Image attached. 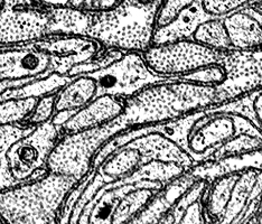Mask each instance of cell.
I'll list each match as a JSON object with an SVG mask.
<instances>
[{"label": "cell", "mask_w": 262, "mask_h": 224, "mask_svg": "<svg viewBox=\"0 0 262 224\" xmlns=\"http://www.w3.org/2000/svg\"><path fill=\"white\" fill-rule=\"evenodd\" d=\"M232 47L235 51L262 50V21L258 15L247 8L223 17Z\"/></svg>", "instance_id": "12"}, {"label": "cell", "mask_w": 262, "mask_h": 224, "mask_svg": "<svg viewBox=\"0 0 262 224\" xmlns=\"http://www.w3.org/2000/svg\"><path fill=\"white\" fill-rule=\"evenodd\" d=\"M35 126H29L26 123H15V125L0 126V191L7 190L13 186L18 185L13 176L10 175L6 164V150L15 140L28 133Z\"/></svg>", "instance_id": "18"}, {"label": "cell", "mask_w": 262, "mask_h": 224, "mask_svg": "<svg viewBox=\"0 0 262 224\" xmlns=\"http://www.w3.org/2000/svg\"><path fill=\"white\" fill-rule=\"evenodd\" d=\"M126 107V99L105 96L98 97L84 107L73 112L61 126L63 133H73L105 125L120 117Z\"/></svg>", "instance_id": "10"}, {"label": "cell", "mask_w": 262, "mask_h": 224, "mask_svg": "<svg viewBox=\"0 0 262 224\" xmlns=\"http://www.w3.org/2000/svg\"><path fill=\"white\" fill-rule=\"evenodd\" d=\"M38 98L11 99L0 101V126L24 123L37 103Z\"/></svg>", "instance_id": "19"}, {"label": "cell", "mask_w": 262, "mask_h": 224, "mask_svg": "<svg viewBox=\"0 0 262 224\" xmlns=\"http://www.w3.org/2000/svg\"><path fill=\"white\" fill-rule=\"evenodd\" d=\"M229 52L196 42L192 37L151 44L142 56L151 72L163 78L182 79L201 69L224 63Z\"/></svg>", "instance_id": "6"}, {"label": "cell", "mask_w": 262, "mask_h": 224, "mask_svg": "<svg viewBox=\"0 0 262 224\" xmlns=\"http://www.w3.org/2000/svg\"><path fill=\"white\" fill-rule=\"evenodd\" d=\"M230 54V53H229ZM226 61V60H225ZM230 70L226 63L214 64V65L201 69L196 72L183 76V80L198 82V83L210 84V85H221L229 78Z\"/></svg>", "instance_id": "21"}, {"label": "cell", "mask_w": 262, "mask_h": 224, "mask_svg": "<svg viewBox=\"0 0 262 224\" xmlns=\"http://www.w3.org/2000/svg\"><path fill=\"white\" fill-rule=\"evenodd\" d=\"M61 136V127L50 120L35 126L8 147L5 156L6 164L18 184L49 173L46 164Z\"/></svg>", "instance_id": "8"}, {"label": "cell", "mask_w": 262, "mask_h": 224, "mask_svg": "<svg viewBox=\"0 0 262 224\" xmlns=\"http://www.w3.org/2000/svg\"><path fill=\"white\" fill-rule=\"evenodd\" d=\"M220 107L219 86L172 79L148 85L126 99L120 119L127 129L148 127Z\"/></svg>", "instance_id": "1"}, {"label": "cell", "mask_w": 262, "mask_h": 224, "mask_svg": "<svg viewBox=\"0 0 262 224\" xmlns=\"http://www.w3.org/2000/svg\"><path fill=\"white\" fill-rule=\"evenodd\" d=\"M135 2L140 5H151L155 3V0H135Z\"/></svg>", "instance_id": "28"}, {"label": "cell", "mask_w": 262, "mask_h": 224, "mask_svg": "<svg viewBox=\"0 0 262 224\" xmlns=\"http://www.w3.org/2000/svg\"><path fill=\"white\" fill-rule=\"evenodd\" d=\"M244 8H247L250 11H252V13L262 17V0H254L253 3L248 5L247 7H244Z\"/></svg>", "instance_id": "27"}, {"label": "cell", "mask_w": 262, "mask_h": 224, "mask_svg": "<svg viewBox=\"0 0 262 224\" xmlns=\"http://www.w3.org/2000/svg\"><path fill=\"white\" fill-rule=\"evenodd\" d=\"M157 7V3L128 5L124 0L113 9L91 11L86 36L99 40L106 49L145 52L152 44Z\"/></svg>", "instance_id": "3"}, {"label": "cell", "mask_w": 262, "mask_h": 224, "mask_svg": "<svg viewBox=\"0 0 262 224\" xmlns=\"http://www.w3.org/2000/svg\"><path fill=\"white\" fill-rule=\"evenodd\" d=\"M257 167H246L239 169V176L232 188L230 201L225 213L220 223H237V220L246 208L253 190L255 180L259 173Z\"/></svg>", "instance_id": "14"}, {"label": "cell", "mask_w": 262, "mask_h": 224, "mask_svg": "<svg viewBox=\"0 0 262 224\" xmlns=\"http://www.w3.org/2000/svg\"><path fill=\"white\" fill-rule=\"evenodd\" d=\"M124 0H83V6L89 11H103L116 8Z\"/></svg>", "instance_id": "24"}, {"label": "cell", "mask_w": 262, "mask_h": 224, "mask_svg": "<svg viewBox=\"0 0 262 224\" xmlns=\"http://www.w3.org/2000/svg\"><path fill=\"white\" fill-rule=\"evenodd\" d=\"M165 184L154 183L149 185H142L131 190L124 195L113 212L111 223H130L136 215L145 209L152 196Z\"/></svg>", "instance_id": "15"}, {"label": "cell", "mask_w": 262, "mask_h": 224, "mask_svg": "<svg viewBox=\"0 0 262 224\" xmlns=\"http://www.w3.org/2000/svg\"><path fill=\"white\" fill-rule=\"evenodd\" d=\"M198 176L193 175L190 170L169 181L158 190L145 209L136 215L130 223H162L181 196L193 184Z\"/></svg>", "instance_id": "11"}, {"label": "cell", "mask_w": 262, "mask_h": 224, "mask_svg": "<svg viewBox=\"0 0 262 224\" xmlns=\"http://www.w3.org/2000/svg\"><path fill=\"white\" fill-rule=\"evenodd\" d=\"M0 223H5V222H4V220L2 219V216H0Z\"/></svg>", "instance_id": "30"}, {"label": "cell", "mask_w": 262, "mask_h": 224, "mask_svg": "<svg viewBox=\"0 0 262 224\" xmlns=\"http://www.w3.org/2000/svg\"><path fill=\"white\" fill-rule=\"evenodd\" d=\"M5 8H6V0H0V14L3 13Z\"/></svg>", "instance_id": "29"}, {"label": "cell", "mask_w": 262, "mask_h": 224, "mask_svg": "<svg viewBox=\"0 0 262 224\" xmlns=\"http://www.w3.org/2000/svg\"><path fill=\"white\" fill-rule=\"evenodd\" d=\"M97 84V96H109L128 99L144 87L169 81L155 74L147 66L141 52H126L110 65L90 72Z\"/></svg>", "instance_id": "9"}, {"label": "cell", "mask_w": 262, "mask_h": 224, "mask_svg": "<svg viewBox=\"0 0 262 224\" xmlns=\"http://www.w3.org/2000/svg\"><path fill=\"white\" fill-rule=\"evenodd\" d=\"M239 176V170H232L216 176L210 181L204 195V206L207 222L220 223L228 208L231 192Z\"/></svg>", "instance_id": "13"}, {"label": "cell", "mask_w": 262, "mask_h": 224, "mask_svg": "<svg viewBox=\"0 0 262 224\" xmlns=\"http://www.w3.org/2000/svg\"><path fill=\"white\" fill-rule=\"evenodd\" d=\"M253 2L254 0H198L206 16L221 18L236 10L243 9Z\"/></svg>", "instance_id": "22"}, {"label": "cell", "mask_w": 262, "mask_h": 224, "mask_svg": "<svg viewBox=\"0 0 262 224\" xmlns=\"http://www.w3.org/2000/svg\"><path fill=\"white\" fill-rule=\"evenodd\" d=\"M55 100L56 93H50L39 97L36 105L24 123L29 126H38L52 120L55 115Z\"/></svg>", "instance_id": "23"}, {"label": "cell", "mask_w": 262, "mask_h": 224, "mask_svg": "<svg viewBox=\"0 0 262 224\" xmlns=\"http://www.w3.org/2000/svg\"><path fill=\"white\" fill-rule=\"evenodd\" d=\"M76 64L56 56L47 47V38L18 44H0V81L37 80L53 73L68 75Z\"/></svg>", "instance_id": "7"}, {"label": "cell", "mask_w": 262, "mask_h": 224, "mask_svg": "<svg viewBox=\"0 0 262 224\" xmlns=\"http://www.w3.org/2000/svg\"><path fill=\"white\" fill-rule=\"evenodd\" d=\"M239 132H248L262 138V128L254 120L249 105L241 112L224 107L201 112L188 128L185 149L199 165L206 162L217 147Z\"/></svg>", "instance_id": "4"}, {"label": "cell", "mask_w": 262, "mask_h": 224, "mask_svg": "<svg viewBox=\"0 0 262 224\" xmlns=\"http://www.w3.org/2000/svg\"><path fill=\"white\" fill-rule=\"evenodd\" d=\"M127 130L120 117L105 125L73 133H63L46 164L49 172L81 181L91 172L93 159L106 141Z\"/></svg>", "instance_id": "5"}, {"label": "cell", "mask_w": 262, "mask_h": 224, "mask_svg": "<svg viewBox=\"0 0 262 224\" xmlns=\"http://www.w3.org/2000/svg\"><path fill=\"white\" fill-rule=\"evenodd\" d=\"M34 5L45 8H59L73 6L76 0H31Z\"/></svg>", "instance_id": "26"}, {"label": "cell", "mask_w": 262, "mask_h": 224, "mask_svg": "<svg viewBox=\"0 0 262 224\" xmlns=\"http://www.w3.org/2000/svg\"><path fill=\"white\" fill-rule=\"evenodd\" d=\"M192 38L203 45L222 52L235 51L231 45L228 32L221 17H210L195 28Z\"/></svg>", "instance_id": "17"}, {"label": "cell", "mask_w": 262, "mask_h": 224, "mask_svg": "<svg viewBox=\"0 0 262 224\" xmlns=\"http://www.w3.org/2000/svg\"><path fill=\"white\" fill-rule=\"evenodd\" d=\"M195 3H198V0H162L155 16V28L158 29L169 25Z\"/></svg>", "instance_id": "20"}, {"label": "cell", "mask_w": 262, "mask_h": 224, "mask_svg": "<svg viewBox=\"0 0 262 224\" xmlns=\"http://www.w3.org/2000/svg\"><path fill=\"white\" fill-rule=\"evenodd\" d=\"M255 15H257V14H255ZM258 16H259V15H258ZM259 17H260V19H261V21H262V17H261V16H259Z\"/></svg>", "instance_id": "31"}, {"label": "cell", "mask_w": 262, "mask_h": 224, "mask_svg": "<svg viewBox=\"0 0 262 224\" xmlns=\"http://www.w3.org/2000/svg\"><path fill=\"white\" fill-rule=\"evenodd\" d=\"M262 149V138L248 132H239L214 150L204 163H220L249 155Z\"/></svg>", "instance_id": "16"}, {"label": "cell", "mask_w": 262, "mask_h": 224, "mask_svg": "<svg viewBox=\"0 0 262 224\" xmlns=\"http://www.w3.org/2000/svg\"><path fill=\"white\" fill-rule=\"evenodd\" d=\"M79 182L49 172L39 178L0 191V216L5 223H59L68 194Z\"/></svg>", "instance_id": "2"}, {"label": "cell", "mask_w": 262, "mask_h": 224, "mask_svg": "<svg viewBox=\"0 0 262 224\" xmlns=\"http://www.w3.org/2000/svg\"><path fill=\"white\" fill-rule=\"evenodd\" d=\"M260 223H262V219H261V221H260Z\"/></svg>", "instance_id": "32"}, {"label": "cell", "mask_w": 262, "mask_h": 224, "mask_svg": "<svg viewBox=\"0 0 262 224\" xmlns=\"http://www.w3.org/2000/svg\"><path fill=\"white\" fill-rule=\"evenodd\" d=\"M251 108L254 120L262 128V89L253 93Z\"/></svg>", "instance_id": "25"}]
</instances>
